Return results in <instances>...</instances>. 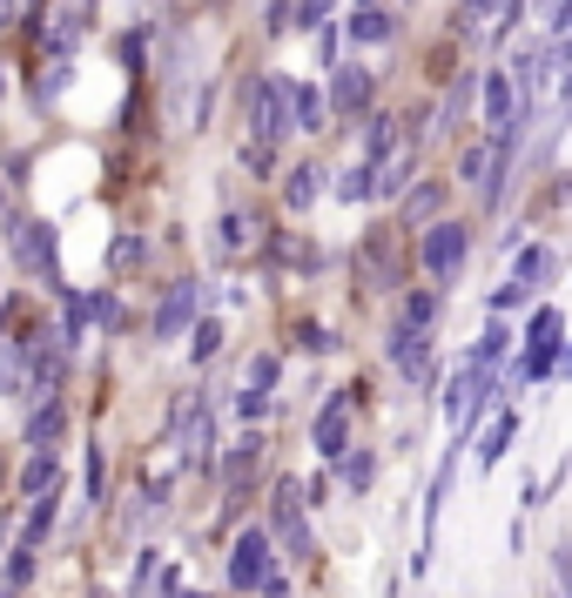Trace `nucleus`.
<instances>
[{
  "mask_svg": "<svg viewBox=\"0 0 572 598\" xmlns=\"http://www.w3.org/2000/svg\"><path fill=\"white\" fill-rule=\"evenodd\" d=\"M270 384H277V357H250V370H242V390H263V397H270Z\"/></svg>",
  "mask_w": 572,
  "mask_h": 598,
  "instance_id": "nucleus-34",
  "label": "nucleus"
},
{
  "mask_svg": "<svg viewBox=\"0 0 572 598\" xmlns=\"http://www.w3.org/2000/svg\"><path fill=\"white\" fill-rule=\"evenodd\" d=\"M0 390H28V357H21V344H0Z\"/></svg>",
  "mask_w": 572,
  "mask_h": 598,
  "instance_id": "nucleus-29",
  "label": "nucleus"
},
{
  "mask_svg": "<svg viewBox=\"0 0 572 598\" xmlns=\"http://www.w3.org/2000/svg\"><path fill=\"white\" fill-rule=\"evenodd\" d=\"M337 478H344L351 491H371V478H377V451H364V444H344V451H337Z\"/></svg>",
  "mask_w": 572,
  "mask_h": 598,
  "instance_id": "nucleus-14",
  "label": "nucleus"
},
{
  "mask_svg": "<svg viewBox=\"0 0 572 598\" xmlns=\"http://www.w3.org/2000/svg\"><path fill=\"white\" fill-rule=\"evenodd\" d=\"M316 196H323V168H316V161H297L290 176H283V202H290V209L303 216V209H310Z\"/></svg>",
  "mask_w": 572,
  "mask_h": 598,
  "instance_id": "nucleus-12",
  "label": "nucleus"
},
{
  "mask_svg": "<svg viewBox=\"0 0 572 598\" xmlns=\"http://www.w3.org/2000/svg\"><path fill=\"white\" fill-rule=\"evenodd\" d=\"M270 558H277V552H270V532H257V525L236 532V545H229V585H236V591H263V578L277 571Z\"/></svg>",
  "mask_w": 572,
  "mask_h": 598,
  "instance_id": "nucleus-2",
  "label": "nucleus"
},
{
  "mask_svg": "<svg viewBox=\"0 0 572 598\" xmlns=\"http://www.w3.org/2000/svg\"><path fill=\"white\" fill-rule=\"evenodd\" d=\"M61 431H67V410H61L54 397L28 410V451H54V444H61Z\"/></svg>",
  "mask_w": 572,
  "mask_h": 598,
  "instance_id": "nucleus-9",
  "label": "nucleus"
},
{
  "mask_svg": "<svg viewBox=\"0 0 572 598\" xmlns=\"http://www.w3.org/2000/svg\"><path fill=\"white\" fill-rule=\"evenodd\" d=\"M257 242V216H222V249H242Z\"/></svg>",
  "mask_w": 572,
  "mask_h": 598,
  "instance_id": "nucleus-33",
  "label": "nucleus"
},
{
  "mask_svg": "<svg viewBox=\"0 0 572 598\" xmlns=\"http://www.w3.org/2000/svg\"><path fill=\"white\" fill-rule=\"evenodd\" d=\"M297 344H303V350H316V357H331V350H337V336L323 329V323H303V329H297Z\"/></svg>",
  "mask_w": 572,
  "mask_h": 598,
  "instance_id": "nucleus-36",
  "label": "nucleus"
},
{
  "mask_svg": "<svg viewBox=\"0 0 572 598\" xmlns=\"http://www.w3.org/2000/svg\"><path fill=\"white\" fill-rule=\"evenodd\" d=\"M263 410H270V397H263V390H242V397H236V417H242V423L263 417Z\"/></svg>",
  "mask_w": 572,
  "mask_h": 598,
  "instance_id": "nucleus-40",
  "label": "nucleus"
},
{
  "mask_svg": "<svg viewBox=\"0 0 572 598\" xmlns=\"http://www.w3.org/2000/svg\"><path fill=\"white\" fill-rule=\"evenodd\" d=\"M526 122V108H519V88H512V74H485V122L492 128H506V122Z\"/></svg>",
  "mask_w": 572,
  "mask_h": 598,
  "instance_id": "nucleus-10",
  "label": "nucleus"
},
{
  "mask_svg": "<svg viewBox=\"0 0 572 598\" xmlns=\"http://www.w3.org/2000/svg\"><path fill=\"white\" fill-rule=\"evenodd\" d=\"M323 102H331L337 115H357V108H371V67H364V61H344V67L331 74V95H323Z\"/></svg>",
  "mask_w": 572,
  "mask_h": 598,
  "instance_id": "nucleus-8",
  "label": "nucleus"
},
{
  "mask_svg": "<svg viewBox=\"0 0 572 598\" xmlns=\"http://www.w3.org/2000/svg\"><path fill=\"white\" fill-rule=\"evenodd\" d=\"M209 438H216V417H209V403L183 410V458H209Z\"/></svg>",
  "mask_w": 572,
  "mask_h": 598,
  "instance_id": "nucleus-15",
  "label": "nucleus"
},
{
  "mask_svg": "<svg viewBox=\"0 0 572 598\" xmlns=\"http://www.w3.org/2000/svg\"><path fill=\"white\" fill-rule=\"evenodd\" d=\"M438 202H445V182H425L418 196H404V216H418V222H425V216H438Z\"/></svg>",
  "mask_w": 572,
  "mask_h": 598,
  "instance_id": "nucleus-32",
  "label": "nucleus"
},
{
  "mask_svg": "<svg viewBox=\"0 0 572 598\" xmlns=\"http://www.w3.org/2000/svg\"><path fill=\"white\" fill-rule=\"evenodd\" d=\"M81 484H89V504H102V484H108V471H102V451L89 444V471H81Z\"/></svg>",
  "mask_w": 572,
  "mask_h": 598,
  "instance_id": "nucleus-38",
  "label": "nucleus"
},
{
  "mask_svg": "<svg viewBox=\"0 0 572 598\" xmlns=\"http://www.w3.org/2000/svg\"><path fill=\"white\" fill-rule=\"evenodd\" d=\"M471 102H478V74H458V81H451V95H445V108H438V122H445V128H458Z\"/></svg>",
  "mask_w": 572,
  "mask_h": 598,
  "instance_id": "nucleus-22",
  "label": "nucleus"
},
{
  "mask_svg": "<svg viewBox=\"0 0 572 598\" xmlns=\"http://www.w3.org/2000/svg\"><path fill=\"white\" fill-rule=\"evenodd\" d=\"M0 323H8V296H0Z\"/></svg>",
  "mask_w": 572,
  "mask_h": 598,
  "instance_id": "nucleus-43",
  "label": "nucleus"
},
{
  "mask_svg": "<svg viewBox=\"0 0 572 598\" xmlns=\"http://www.w3.org/2000/svg\"><path fill=\"white\" fill-rule=\"evenodd\" d=\"M54 511H61V497H54V491H48V497H34L28 525H21V545H28V552H41V538L54 532Z\"/></svg>",
  "mask_w": 572,
  "mask_h": 598,
  "instance_id": "nucleus-20",
  "label": "nucleus"
},
{
  "mask_svg": "<svg viewBox=\"0 0 572 598\" xmlns=\"http://www.w3.org/2000/svg\"><path fill=\"white\" fill-rule=\"evenodd\" d=\"M397 128H404L397 115H371V122H364V148H371V155L384 161L391 148H404V141H397Z\"/></svg>",
  "mask_w": 572,
  "mask_h": 598,
  "instance_id": "nucleus-24",
  "label": "nucleus"
},
{
  "mask_svg": "<svg viewBox=\"0 0 572 598\" xmlns=\"http://www.w3.org/2000/svg\"><path fill=\"white\" fill-rule=\"evenodd\" d=\"M526 350H559V310H539V316H532Z\"/></svg>",
  "mask_w": 572,
  "mask_h": 598,
  "instance_id": "nucleus-30",
  "label": "nucleus"
},
{
  "mask_svg": "<svg viewBox=\"0 0 572 598\" xmlns=\"http://www.w3.org/2000/svg\"><path fill=\"white\" fill-rule=\"evenodd\" d=\"M465 255H471V235H465L458 222H431L425 242H418V263H425L438 283H451V276L465 270Z\"/></svg>",
  "mask_w": 572,
  "mask_h": 598,
  "instance_id": "nucleus-3",
  "label": "nucleus"
},
{
  "mask_svg": "<svg viewBox=\"0 0 572 598\" xmlns=\"http://www.w3.org/2000/svg\"><path fill=\"white\" fill-rule=\"evenodd\" d=\"M14 255H21V270H41V276L54 283V229H48V222L21 216V222H14Z\"/></svg>",
  "mask_w": 572,
  "mask_h": 598,
  "instance_id": "nucleus-6",
  "label": "nucleus"
},
{
  "mask_svg": "<svg viewBox=\"0 0 572 598\" xmlns=\"http://www.w3.org/2000/svg\"><path fill=\"white\" fill-rule=\"evenodd\" d=\"M323 14H331V0H297V8L283 21H303V28H323Z\"/></svg>",
  "mask_w": 572,
  "mask_h": 598,
  "instance_id": "nucleus-39",
  "label": "nucleus"
},
{
  "mask_svg": "<svg viewBox=\"0 0 572 598\" xmlns=\"http://www.w3.org/2000/svg\"><path fill=\"white\" fill-rule=\"evenodd\" d=\"M0 88H8V81H0Z\"/></svg>",
  "mask_w": 572,
  "mask_h": 598,
  "instance_id": "nucleus-46",
  "label": "nucleus"
},
{
  "mask_svg": "<svg viewBox=\"0 0 572 598\" xmlns=\"http://www.w3.org/2000/svg\"><path fill=\"white\" fill-rule=\"evenodd\" d=\"M135 263H148V242L142 235H122L115 242V270H135Z\"/></svg>",
  "mask_w": 572,
  "mask_h": 598,
  "instance_id": "nucleus-37",
  "label": "nucleus"
},
{
  "mask_svg": "<svg viewBox=\"0 0 572 598\" xmlns=\"http://www.w3.org/2000/svg\"><path fill=\"white\" fill-rule=\"evenodd\" d=\"M351 403H357V390H337L331 403H323V417H316V431H310L323 458H337V451H344V438H351Z\"/></svg>",
  "mask_w": 572,
  "mask_h": 598,
  "instance_id": "nucleus-7",
  "label": "nucleus"
},
{
  "mask_svg": "<svg viewBox=\"0 0 572 598\" xmlns=\"http://www.w3.org/2000/svg\"><path fill=\"white\" fill-rule=\"evenodd\" d=\"M512 438H519V417L506 410V417L492 423V431H485V444H478V464H499V458L512 451Z\"/></svg>",
  "mask_w": 572,
  "mask_h": 598,
  "instance_id": "nucleus-23",
  "label": "nucleus"
},
{
  "mask_svg": "<svg viewBox=\"0 0 572 598\" xmlns=\"http://www.w3.org/2000/svg\"><path fill=\"white\" fill-rule=\"evenodd\" d=\"M54 478H61L54 451H34V458H28V471H21V491H28V497H48V491H54Z\"/></svg>",
  "mask_w": 572,
  "mask_h": 598,
  "instance_id": "nucleus-21",
  "label": "nucleus"
},
{
  "mask_svg": "<svg viewBox=\"0 0 572 598\" xmlns=\"http://www.w3.org/2000/svg\"><path fill=\"white\" fill-rule=\"evenodd\" d=\"M418 168V155L412 148H391L377 168H371V196H404V176Z\"/></svg>",
  "mask_w": 572,
  "mask_h": 598,
  "instance_id": "nucleus-11",
  "label": "nucleus"
},
{
  "mask_svg": "<svg viewBox=\"0 0 572 598\" xmlns=\"http://www.w3.org/2000/svg\"><path fill=\"white\" fill-rule=\"evenodd\" d=\"M28 578H34V552H28V545H14V552H8V591H21Z\"/></svg>",
  "mask_w": 572,
  "mask_h": 598,
  "instance_id": "nucleus-35",
  "label": "nucleus"
},
{
  "mask_svg": "<svg viewBox=\"0 0 572 598\" xmlns=\"http://www.w3.org/2000/svg\"><path fill=\"white\" fill-rule=\"evenodd\" d=\"M499 357H506V329H485L478 344H471V370H492Z\"/></svg>",
  "mask_w": 572,
  "mask_h": 598,
  "instance_id": "nucleus-31",
  "label": "nucleus"
},
{
  "mask_svg": "<svg viewBox=\"0 0 572 598\" xmlns=\"http://www.w3.org/2000/svg\"><path fill=\"white\" fill-rule=\"evenodd\" d=\"M14 14H21V0H0V28H14Z\"/></svg>",
  "mask_w": 572,
  "mask_h": 598,
  "instance_id": "nucleus-42",
  "label": "nucleus"
},
{
  "mask_svg": "<svg viewBox=\"0 0 572 598\" xmlns=\"http://www.w3.org/2000/svg\"><path fill=\"white\" fill-rule=\"evenodd\" d=\"M277 255H283V263H303V270H310V263H316V249H310V242H283V249H277Z\"/></svg>",
  "mask_w": 572,
  "mask_h": 598,
  "instance_id": "nucleus-41",
  "label": "nucleus"
},
{
  "mask_svg": "<svg viewBox=\"0 0 572 598\" xmlns=\"http://www.w3.org/2000/svg\"><path fill=\"white\" fill-rule=\"evenodd\" d=\"M344 28H351V41H357V48H377V41H391V34H397L384 8H364V14H351Z\"/></svg>",
  "mask_w": 572,
  "mask_h": 598,
  "instance_id": "nucleus-18",
  "label": "nucleus"
},
{
  "mask_svg": "<svg viewBox=\"0 0 572 598\" xmlns=\"http://www.w3.org/2000/svg\"><path fill=\"white\" fill-rule=\"evenodd\" d=\"M257 458H263V438H257V431H250V438H236V444H229V464H222V478L236 484V478H242V471H250Z\"/></svg>",
  "mask_w": 572,
  "mask_h": 598,
  "instance_id": "nucleus-27",
  "label": "nucleus"
},
{
  "mask_svg": "<svg viewBox=\"0 0 572 598\" xmlns=\"http://www.w3.org/2000/svg\"><path fill=\"white\" fill-rule=\"evenodd\" d=\"M0 598H21V591H8V585H0Z\"/></svg>",
  "mask_w": 572,
  "mask_h": 598,
  "instance_id": "nucleus-44",
  "label": "nucleus"
},
{
  "mask_svg": "<svg viewBox=\"0 0 572 598\" xmlns=\"http://www.w3.org/2000/svg\"><path fill=\"white\" fill-rule=\"evenodd\" d=\"M89 598H108V591H89Z\"/></svg>",
  "mask_w": 572,
  "mask_h": 598,
  "instance_id": "nucleus-45",
  "label": "nucleus"
},
{
  "mask_svg": "<svg viewBox=\"0 0 572 598\" xmlns=\"http://www.w3.org/2000/svg\"><path fill=\"white\" fill-rule=\"evenodd\" d=\"M397 323L431 336V323H438V296H431V290H412V296H404V316H397Z\"/></svg>",
  "mask_w": 572,
  "mask_h": 598,
  "instance_id": "nucleus-25",
  "label": "nucleus"
},
{
  "mask_svg": "<svg viewBox=\"0 0 572 598\" xmlns=\"http://www.w3.org/2000/svg\"><path fill=\"white\" fill-rule=\"evenodd\" d=\"M250 135H257V148L290 135V81L283 74H263L250 88Z\"/></svg>",
  "mask_w": 572,
  "mask_h": 598,
  "instance_id": "nucleus-1",
  "label": "nucleus"
},
{
  "mask_svg": "<svg viewBox=\"0 0 572 598\" xmlns=\"http://www.w3.org/2000/svg\"><path fill=\"white\" fill-rule=\"evenodd\" d=\"M316 122H323V95L303 88V81H290V135H297V128L316 135Z\"/></svg>",
  "mask_w": 572,
  "mask_h": 598,
  "instance_id": "nucleus-16",
  "label": "nucleus"
},
{
  "mask_svg": "<svg viewBox=\"0 0 572 598\" xmlns=\"http://www.w3.org/2000/svg\"><path fill=\"white\" fill-rule=\"evenodd\" d=\"M81 21H89V8H81V0H67V8L48 21V48H54V54H67V48L81 41Z\"/></svg>",
  "mask_w": 572,
  "mask_h": 598,
  "instance_id": "nucleus-17",
  "label": "nucleus"
},
{
  "mask_svg": "<svg viewBox=\"0 0 572 598\" xmlns=\"http://www.w3.org/2000/svg\"><path fill=\"white\" fill-rule=\"evenodd\" d=\"M216 350H222V323H209V316H196V323H189V357H196V364H209Z\"/></svg>",
  "mask_w": 572,
  "mask_h": 598,
  "instance_id": "nucleus-26",
  "label": "nucleus"
},
{
  "mask_svg": "<svg viewBox=\"0 0 572 598\" xmlns=\"http://www.w3.org/2000/svg\"><path fill=\"white\" fill-rule=\"evenodd\" d=\"M209 310V283H176L169 290V303L155 310V336L162 344H176V336H189V323Z\"/></svg>",
  "mask_w": 572,
  "mask_h": 598,
  "instance_id": "nucleus-4",
  "label": "nucleus"
},
{
  "mask_svg": "<svg viewBox=\"0 0 572 598\" xmlns=\"http://www.w3.org/2000/svg\"><path fill=\"white\" fill-rule=\"evenodd\" d=\"M364 276H371L377 290H391V283H397V270H391V229H377V235H371V249H364Z\"/></svg>",
  "mask_w": 572,
  "mask_h": 598,
  "instance_id": "nucleus-19",
  "label": "nucleus"
},
{
  "mask_svg": "<svg viewBox=\"0 0 572 598\" xmlns=\"http://www.w3.org/2000/svg\"><path fill=\"white\" fill-rule=\"evenodd\" d=\"M337 202H351V209H357V202H371V161H351V168H344Z\"/></svg>",
  "mask_w": 572,
  "mask_h": 598,
  "instance_id": "nucleus-28",
  "label": "nucleus"
},
{
  "mask_svg": "<svg viewBox=\"0 0 572 598\" xmlns=\"http://www.w3.org/2000/svg\"><path fill=\"white\" fill-rule=\"evenodd\" d=\"M384 357H391V370H404V377H412V384H425V370H431V336L425 329H391L384 336Z\"/></svg>",
  "mask_w": 572,
  "mask_h": 598,
  "instance_id": "nucleus-5",
  "label": "nucleus"
},
{
  "mask_svg": "<svg viewBox=\"0 0 572 598\" xmlns=\"http://www.w3.org/2000/svg\"><path fill=\"white\" fill-rule=\"evenodd\" d=\"M552 270H559V263H552V249H539V242H532V249L519 255V263H512V290L526 296V290H539V283H552Z\"/></svg>",
  "mask_w": 572,
  "mask_h": 598,
  "instance_id": "nucleus-13",
  "label": "nucleus"
}]
</instances>
